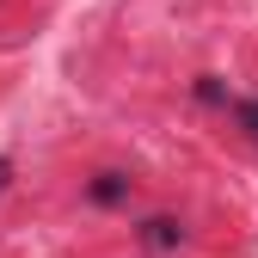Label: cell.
Returning a JSON list of instances; mask_svg holds the SVG:
<instances>
[{
    "instance_id": "5b68a950",
    "label": "cell",
    "mask_w": 258,
    "mask_h": 258,
    "mask_svg": "<svg viewBox=\"0 0 258 258\" xmlns=\"http://www.w3.org/2000/svg\"><path fill=\"white\" fill-rule=\"evenodd\" d=\"M7 178H13V166H7V160H0V190H7Z\"/></svg>"
},
{
    "instance_id": "7a4b0ae2",
    "label": "cell",
    "mask_w": 258,
    "mask_h": 258,
    "mask_svg": "<svg viewBox=\"0 0 258 258\" xmlns=\"http://www.w3.org/2000/svg\"><path fill=\"white\" fill-rule=\"evenodd\" d=\"M129 197V178L123 172H99V184H92V203H123Z\"/></svg>"
},
{
    "instance_id": "277c9868",
    "label": "cell",
    "mask_w": 258,
    "mask_h": 258,
    "mask_svg": "<svg viewBox=\"0 0 258 258\" xmlns=\"http://www.w3.org/2000/svg\"><path fill=\"white\" fill-rule=\"evenodd\" d=\"M240 123H246L252 136H258V99H246V105H240Z\"/></svg>"
},
{
    "instance_id": "6da1fadb",
    "label": "cell",
    "mask_w": 258,
    "mask_h": 258,
    "mask_svg": "<svg viewBox=\"0 0 258 258\" xmlns=\"http://www.w3.org/2000/svg\"><path fill=\"white\" fill-rule=\"evenodd\" d=\"M142 234H148V246H160V252H166V246H178V240H184V228H178V221H166V215H154V221H148V228H142Z\"/></svg>"
},
{
    "instance_id": "3957f363",
    "label": "cell",
    "mask_w": 258,
    "mask_h": 258,
    "mask_svg": "<svg viewBox=\"0 0 258 258\" xmlns=\"http://www.w3.org/2000/svg\"><path fill=\"white\" fill-rule=\"evenodd\" d=\"M197 99H203V105H228V92H221V80L203 74V80H197Z\"/></svg>"
}]
</instances>
